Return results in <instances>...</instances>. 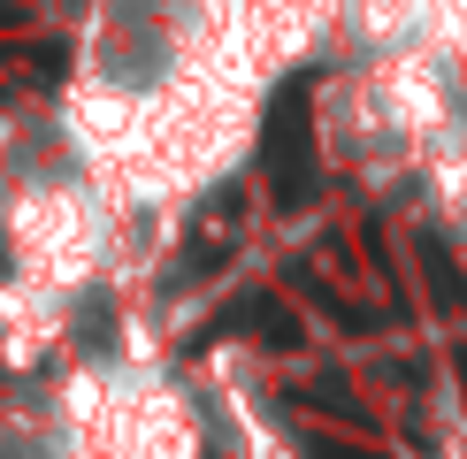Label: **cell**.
Instances as JSON below:
<instances>
[{"label":"cell","instance_id":"obj_1","mask_svg":"<svg viewBox=\"0 0 467 459\" xmlns=\"http://www.w3.org/2000/svg\"><path fill=\"white\" fill-rule=\"evenodd\" d=\"M268 184L284 207L315 199V115H306V85H284L268 107Z\"/></svg>","mask_w":467,"mask_h":459},{"label":"cell","instance_id":"obj_2","mask_svg":"<svg viewBox=\"0 0 467 459\" xmlns=\"http://www.w3.org/2000/svg\"><path fill=\"white\" fill-rule=\"evenodd\" d=\"M306 459H383V452H360V444H306Z\"/></svg>","mask_w":467,"mask_h":459},{"label":"cell","instance_id":"obj_3","mask_svg":"<svg viewBox=\"0 0 467 459\" xmlns=\"http://www.w3.org/2000/svg\"><path fill=\"white\" fill-rule=\"evenodd\" d=\"M0 15H8V0H0Z\"/></svg>","mask_w":467,"mask_h":459}]
</instances>
